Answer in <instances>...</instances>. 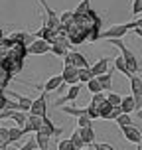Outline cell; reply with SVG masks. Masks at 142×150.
Wrapping results in <instances>:
<instances>
[{"label":"cell","instance_id":"28","mask_svg":"<svg viewBox=\"0 0 142 150\" xmlns=\"http://www.w3.org/2000/svg\"><path fill=\"white\" fill-rule=\"evenodd\" d=\"M117 125H119L120 128H124V127H132L134 122H132V119H130V115H120L119 119H117Z\"/></svg>","mask_w":142,"mask_h":150},{"label":"cell","instance_id":"15","mask_svg":"<svg viewBox=\"0 0 142 150\" xmlns=\"http://www.w3.org/2000/svg\"><path fill=\"white\" fill-rule=\"evenodd\" d=\"M28 127L32 128V132H40L44 128V117H36L28 112Z\"/></svg>","mask_w":142,"mask_h":150},{"label":"cell","instance_id":"11","mask_svg":"<svg viewBox=\"0 0 142 150\" xmlns=\"http://www.w3.org/2000/svg\"><path fill=\"white\" fill-rule=\"evenodd\" d=\"M40 132H44V134H47V136H59L61 132H63V128L55 127L52 120H49V117H44V128H42Z\"/></svg>","mask_w":142,"mask_h":150},{"label":"cell","instance_id":"42","mask_svg":"<svg viewBox=\"0 0 142 150\" xmlns=\"http://www.w3.org/2000/svg\"><path fill=\"white\" fill-rule=\"evenodd\" d=\"M138 150H142V144H138Z\"/></svg>","mask_w":142,"mask_h":150},{"label":"cell","instance_id":"30","mask_svg":"<svg viewBox=\"0 0 142 150\" xmlns=\"http://www.w3.org/2000/svg\"><path fill=\"white\" fill-rule=\"evenodd\" d=\"M138 14H142V0H132V18L136 20Z\"/></svg>","mask_w":142,"mask_h":150},{"label":"cell","instance_id":"21","mask_svg":"<svg viewBox=\"0 0 142 150\" xmlns=\"http://www.w3.org/2000/svg\"><path fill=\"white\" fill-rule=\"evenodd\" d=\"M24 134H26V132H24V128H20V127H10V130H8V144L18 142Z\"/></svg>","mask_w":142,"mask_h":150},{"label":"cell","instance_id":"7","mask_svg":"<svg viewBox=\"0 0 142 150\" xmlns=\"http://www.w3.org/2000/svg\"><path fill=\"white\" fill-rule=\"evenodd\" d=\"M120 132L124 134V138H126L128 142H132V144H142V132L138 130V127H124V128H120Z\"/></svg>","mask_w":142,"mask_h":150},{"label":"cell","instance_id":"33","mask_svg":"<svg viewBox=\"0 0 142 150\" xmlns=\"http://www.w3.org/2000/svg\"><path fill=\"white\" fill-rule=\"evenodd\" d=\"M57 150H75L73 144H71V140H59V146H57Z\"/></svg>","mask_w":142,"mask_h":150},{"label":"cell","instance_id":"29","mask_svg":"<svg viewBox=\"0 0 142 150\" xmlns=\"http://www.w3.org/2000/svg\"><path fill=\"white\" fill-rule=\"evenodd\" d=\"M107 103L112 107H120V103H122V97L120 95H117V93H109L107 95Z\"/></svg>","mask_w":142,"mask_h":150},{"label":"cell","instance_id":"20","mask_svg":"<svg viewBox=\"0 0 142 150\" xmlns=\"http://www.w3.org/2000/svg\"><path fill=\"white\" fill-rule=\"evenodd\" d=\"M49 138H52V136L44 134V132H36L34 140H36V144H37V150H47L49 148Z\"/></svg>","mask_w":142,"mask_h":150},{"label":"cell","instance_id":"26","mask_svg":"<svg viewBox=\"0 0 142 150\" xmlns=\"http://www.w3.org/2000/svg\"><path fill=\"white\" fill-rule=\"evenodd\" d=\"M91 79H95V75H93V71L89 69H79V83H89Z\"/></svg>","mask_w":142,"mask_h":150},{"label":"cell","instance_id":"37","mask_svg":"<svg viewBox=\"0 0 142 150\" xmlns=\"http://www.w3.org/2000/svg\"><path fill=\"white\" fill-rule=\"evenodd\" d=\"M134 34H136L138 38H142V28H138V30H134Z\"/></svg>","mask_w":142,"mask_h":150},{"label":"cell","instance_id":"14","mask_svg":"<svg viewBox=\"0 0 142 150\" xmlns=\"http://www.w3.org/2000/svg\"><path fill=\"white\" fill-rule=\"evenodd\" d=\"M120 109H122V112L124 115H130L132 111H136V101L132 95H124L122 97V103H120Z\"/></svg>","mask_w":142,"mask_h":150},{"label":"cell","instance_id":"40","mask_svg":"<svg viewBox=\"0 0 142 150\" xmlns=\"http://www.w3.org/2000/svg\"><path fill=\"white\" fill-rule=\"evenodd\" d=\"M136 117H138V119H142V111H138V112H136Z\"/></svg>","mask_w":142,"mask_h":150},{"label":"cell","instance_id":"22","mask_svg":"<svg viewBox=\"0 0 142 150\" xmlns=\"http://www.w3.org/2000/svg\"><path fill=\"white\" fill-rule=\"evenodd\" d=\"M71 144H73V148L75 150H85V142H83V138H81V132H79V128L77 130H73V134H71Z\"/></svg>","mask_w":142,"mask_h":150},{"label":"cell","instance_id":"24","mask_svg":"<svg viewBox=\"0 0 142 150\" xmlns=\"http://www.w3.org/2000/svg\"><path fill=\"white\" fill-rule=\"evenodd\" d=\"M97 79L101 81V85H103V91H111V87H112V71L101 75V77H97Z\"/></svg>","mask_w":142,"mask_h":150},{"label":"cell","instance_id":"6","mask_svg":"<svg viewBox=\"0 0 142 150\" xmlns=\"http://www.w3.org/2000/svg\"><path fill=\"white\" fill-rule=\"evenodd\" d=\"M52 52V44L45 42V40H36L34 44L26 50V53H34V55H44V53Z\"/></svg>","mask_w":142,"mask_h":150},{"label":"cell","instance_id":"31","mask_svg":"<svg viewBox=\"0 0 142 150\" xmlns=\"http://www.w3.org/2000/svg\"><path fill=\"white\" fill-rule=\"evenodd\" d=\"M77 127L79 128H87V127H91V119L85 115V117H79L77 119Z\"/></svg>","mask_w":142,"mask_h":150},{"label":"cell","instance_id":"23","mask_svg":"<svg viewBox=\"0 0 142 150\" xmlns=\"http://www.w3.org/2000/svg\"><path fill=\"white\" fill-rule=\"evenodd\" d=\"M97 111H99V117H101V119L109 120V117H111V115H112V111H114V107H112V105H109V103H103V105L99 107Z\"/></svg>","mask_w":142,"mask_h":150},{"label":"cell","instance_id":"36","mask_svg":"<svg viewBox=\"0 0 142 150\" xmlns=\"http://www.w3.org/2000/svg\"><path fill=\"white\" fill-rule=\"evenodd\" d=\"M95 146V150H114L111 146V144H107V142H101V144H93Z\"/></svg>","mask_w":142,"mask_h":150},{"label":"cell","instance_id":"35","mask_svg":"<svg viewBox=\"0 0 142 150\" xmlns=\"http://www.w3.org/2000/svg\"><path fill=\"white\" fill-rule=\"evenodd\" d=\"M37 148V144H36V140H28V142L24 144V146H20L18 150H36Z\"/></svg>","mask_w":142,"mask_h":150},{"label":"cell","instance_id":"38","mask_svg":"<svg viewBox=\"0 0 142 150\" xmlns=\"http://www.w3.org/2000/svg\"><path fill=\"white\" fill-rule=\"evenodd\" d=\"M6 148H8V144H6V142H4V144H0V150H6Z\"/></svg>","mask_w":142,"mask_h":150},{"label":"cell","instance_id":"41","mask_svg":"<svg viewBox=\"0 0 142 150\" xmlns=\"http://www.w3.org/2000/svg\"><path fill=\"white\" fill-rule=\"evenodd\" d=\"M85 150H95V146H87V148H85Z\"/></svg>","mask_w":142,"mask_h":150},{"label":"cell","instance_id":"3","mask_svg":"<svg viewBox=\"0 0 142 150\" xmlns=\"http://www.w3.org/2000/svg\"><path fill=\"white\" fill-rule=\"evenodd\" d=\"M47 95L42 93L37 99H34L32 103V109H30V115H36V117H47Z\"/></svg>","mask_w":142,"mask_h":150},{"label":"cell","instance_id":"16","mask_svg":"<svg viewBox=\"0 0 142 150\" xmlns=\"http://www.w3.org/2000/svg\"><path fill=\"white\" fill-rule=\"evenodd\" d=\"M10 95H12V97L16 99V101H18V105L22 107V111L26 112H30V109H32V103H34V101H32V99H28L26 97V95H20V93H14V91H10Z\"/></svg>","mask_w":142,"mask_h":150},{"label":"cell","instance_id":"2","mask_svg":"<svg viewBox=\"0 0 142 150\" xmlns=\"http://www.w3.org/2000/svg\"><path fill=\"white\" fill-rule=\"evenodd\" d=\"M126 32H130L126 24H117V26L109 28L107 32H101V34H99V38H103V40H109V42H111V40H120V38L124 36Z\"/></svg>","mask_w":142,"mask_h":150},{"label":"cell","instance_id":"25","mask_svg":"<svg viewBox=\"0 0 142 150\" xmlns=\"http://www.w3.org/2000/svg\"><path fill=\"white\" fill-rule=\"evenodd\" d=\"M87 89H89L93 95H99V93H103V85H101V81L95 77V79H91V81L87 83Z\"/></svg>","mask_w":142,"mask_h":150},{"label":"cell","instance_id":"39","mask_svg":"<svg viewBox=\"0 0 142 150\" xmlns=\"http://www.w3.org/2000/svg\"><path fill=\"white\" fill-rule=\"evenodd\" d=\"M2 38H4V32H2V28H0V42H2Z\"/></svg>","mask_w":142,"mask_h":150},{"label":"cell","instance_id":"5","mask_svg":"<svg viewBox=\"0 0 142 150\" xmlns=\"http://www.w3.org/2000/svg\"><path fill=\"white\" fill-rule=\"evenodd\" d=\"M61 83H65V81H63V77H61V73H59V75H53V77H49V79H47V81H45L42 87H40V85H34V87H36V89H40L42 93H45V95H47V93H52V91L59 89Z\"/></svg>","mask_w":142,"mask_h":150},{"label":"cell","instance_id":"43","mask_svg":"<svg viewBox=\"0 0 142 150\" xmlns=\"http://www.w3.org/2000/svg\"><path fill=\"white\" fill-rule=\"evenodd\" d=\"M36 150H37V148H36Z\"/></svg>","mask_w":142,"mask_h":150},{"label":"cell","instance_id":"4","mask_svg":"<svg viewBox=\"0 0 142 150\" xmlns=\"http://www.w3.org/2000/svg\"><path fill=\"white\" fill-rule=\"evenodd\" d=\"M130 89H132V97L136 101V112H138L142 107V77H138V75L130 77Z\"/></svg>","mask_w":142,"mask_h":150},{"label":"cell","instance_id":"8","mask_svg":"<svg viewBox=\"0 0 142 150\" xmlns=\"http://www.w3.org/2000/svg\"><path fill=\"white\" fill-rule=\"evenodd\" d=\"M61 77H63V81L67 83L69 87H71V85H79V69L77 67H69V65H65L63 71H61Z\"/></svg>","mask_w":142,"mask_h":150},{"label":"cell","instance_id":"12","mask_svg":"<svg viewBox=\"0 0 142 150\" xmlns=\"http://www.w3.org/2000/svg\"><path fill=\"white\" fill-rule=\"evenodd\" d=\"M69 44L67 42H63V40H59V38H55V44L52 45V53L53 55H59V57H65V55H69Z\"/></svg>","mask_w":142,"mask_h":150},{"label":"cell","instance_id":"19","mask_svg":"<svg viewBox=\"0 0 142 150\" xmlns=\"http://www.w3.org/2000/svg\"><path fill=\"white\" fill-rule=\"evenodd\" d=\"M112 63H114V69H117V71H120L122 75H126L128 79L132 77V73H130V69H128V65H126V61L122 59V55L114 57V59H112Z\"/></svg>","mask_w":142,"mask_h":150},{"label":"cell","instance_id":"1","mask_svg":"<svg viewBox=\"0 0 142 150\" xmlns=\"http://www.w3.org/2000/svg\"><path fill=\"white\" fill-rule=\"evenodd\" d=\"M111 45H114V47H119V50H120V55H122V59L126 61V65H128V69H130V73H132V75L138 73V69H140L138 57H136L134 53L128 50L126 45L122 44V40H111Z\"/></svg>","mask_w":142,"mask_h":150},{"label":"cell","instance_id":"17","mask_svg":"<svg viewBox=\"0 0 142 150\" xmlns=\"http://www.w3.org/2000/svg\"><path fill=\"white\" fill-rule=\"evenodd\" d=\"M79 132H81V138L85 142V146H93L95 144V130H93V127L79 128Z\"/></svg>","mask_w":142,"mask_h":150},{"label":"cell","instance_id":"9","mask_svg":"<svg viewBox=\"0 0 142 150\" xmlns=\"http://www.w3.org/2000/svg\"><path fill=\"white\" fill-rule=\"evenodd\" d=\"M79 91H81V85H71L67 93H65L61 99H57V101H55V107H63L65 103H71V101H75V99L79 97Z\"/></svg>","mask_w":142,"mask_h":150},{"label":"cell","instance_id":"13","mask_svg":"<svg viewBox=\"0 0 142 150\" xmlns=\"http://www.w3.org/2000/svg\"><path fill=\"white\" fill-rule=\"evenodd\" d=\"M61 111L65 112V115L77 117V119H79V117H85V115L89 117V107H85V109H79V107H75V105H63V107H61ZM89 119H91V117H89Z\"/></svg>","mask_w":142,"mask_h":150},{"label":"cell","instance_id":"10","mask_svg":"<svg viewBox=\"0 0 142 150\" xmlns=\"http://www.w3.org/2000/svg\"><path fill=\"white\" fill-rule=\"evenodd\" d=\"M111 61H112L111 57H101L97 63H93V65H91L93 75H95V77H101V75L109 73V63H111Z\"/></svg>","mask_w":142,"mask_h":150},{"label":"cell","instance_id":"34","mask_svg":"<svg viewBox=\"0 0 142 150\" xmlns=\"http://www.w3.org/2000/svg\"><path fill=\"white\" fill-rule=\"evenodd\" d=\"M87 6H89V0H83V2H81V6L77 8L73 14H75V16H81L83 12H87Z\"/></svg>","mask_w":142,"mask_h":150},{"label":"cell","instance_id":"27","mask_svg":"<svg viewBox=\"0 0 142 150\" xmlns=\"http://www.w3.org/2000/svg\"><path fill=\"white\" fill-rule=\"evenodd\" d=\"M103 103H107V95H103V93H99V95H93V99H91V107H95V109H99V107L103 105Z\"/></svg>","mask_w":142,"mask_h":150},{"label":"cell","instance_id":"18","mask_svg":"<svg viewBox=\"0 0 142 150\" xmlns=\"http://www.w3.org/2000/svg\"><path fill=\"white\" fill-rule=\"evenodd\" d=\"M71 59H73V65L77 69H89V61L85 59V55L79 52H71Z\"/></svg>","mask_w":142,"mask_h":150},{"label":"cell","instance_id":"32","mask_svg":"<svg viewBox=\"0 0 142 150\" xmlns=\"http://www.w3.org/2000/svg\"><path fill=\"white\" fill-rule=\"evenodd\" d=\"M128 30H138V28H142V18H136V20H130V22H126Z\"/></svg>","mask_w":142,"mask_h":150}]
</instances>
